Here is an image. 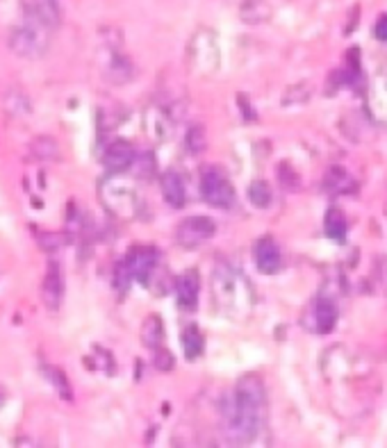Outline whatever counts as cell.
I'll list each match as a JSON object with an SVG mask.
<instances>
[{"mask_svg":"<svg viewBox=\"0 0 387 448\" xmlns=\"http://www.w3.org/2000/svg\"><path fill=\"white\" fill-rule=\"evenodd\" d=\"M264 383L255 373L244 376L235 387L233 405L228 409V430L237 442H251L264 421Z\"/></svg>","mask_w":387,"mask_h":448,"instance_id":"6da1fadb","label":"cell"},{"mask_svg":"<svg viewBox=\"0 0 387 448\" xmlns=\"http://www.w3.org/2000/svg\"><path fill=\"white\" fill-rule=\"evenodd\" d=\"M212 289H214V301L228 314H240V312L251 310L253 298L249 291V282L235 268H230L226 264L217 266L212 278Z\"/></svg>","mask_w":387,"mask_h":448,"instance_id":"7a4b0ae2","label":"cell"},{"mask_svg":"<svg viewBox=\"0 0 387 448\" xmlns=\"http://www.w3.org/2000/svg\"><path fill=\"white\" fill-rule=\"evenodd\" d=\"M50 32H53V30L48 25H43L41 21L25 17L23 23L12 30L10 46L14 53L21 57H41L48 48Z\"/></svg>","mask_w":387,"mask_h":448,"instance_id":"3957f363","label":"cell"},{"mask_svg":"<svg viewBox=\"0 0 387 448\" xmlns=\"http://www.w3.org/2000/svg\"><path fill=\"white\" fill-rule=\"evenodd\" d=\"M200 196H203L205 203L219 207V210H228V207L235 205L233 182L228 180V175L219 167H207L200 173Z\"/></svg>","mask_w":387,"mask_h":448,"instance_id":"277c9868","label":"cell"},{"mask_svg":"<svg viewBox=\"0 0 387 448\" xmlns=\"http://www.w3.org/2000/svg\"><path fill=\"white\" fill-rule=\"evenodd\" d=\"M214 233H217V226L210 216H187L176 230V242L182 248H198L207 239H212Z\"/></svg>","mask_w":387,"mask_h":448,"instance_id":"5b68a950","label":"cell"},{"mask_svg":"<svg viewBox=\"0 0 387 448\" xmlns=\"http://www.w3.org/2000/svg\"><path fill=\"white\" fill-rule=\"evenodd\" d=\"M160 264V255L153 246H141V248H135L125 259V268L132 278H137L141 285H148L155 273V268Z\"/></svg>","mask_w":387,"mask_h":448,"instance_id":"8992f818","label":"cell"},{"mask_svg":"<svg viewBox=\"0 0 387 448\" xmlns=\"http://www.w3.org/2000/svg\"><path fill=\"white\" fill-rule=\"evenodd\" d=\"M253 255H255V264H258L260 273L273 275L282 268V255H280V248L273 237L258 239L255 248H253Z\"/></svg>","mask_w":387,"mask_h":448,"instance_id":"52a82bcc","label":"cell"},{"mask_svg":"<svg viewBox=\"0 0 387 448\" xmlns=\"http://www.w3.org/2000/svg\"><path fill=\"white\" fill-rule=\"evenodd\" d=\"M41 296H43V303H46V308L50 312L59 310V305H62V298H64V280H62V268H59L57 262H50L48 264L46 278H43Z\"/></svg>","mask_w":387,"mask_h":448,"instance_id":"ba28073f","label":"cell"},{"mask_svg":"<svg viewBox=\"0 0 387 448\" xmlns=\"http://www.w3.org/2000/svg\"><path fill=\"white\" fill-rule=\"evenodd\" d=\"M135 160H137L135 151L125 141H114L105 151V155H103V164H105L109 173H123L125 169H130L135 164Z\"/></svg>","mask_w":387,"mask_h":448,"instance_id":"9c48e42d","label":"cell"},{"mask_svg":"<svg viewBox=\"0 0 387 448\" xmlns=\"http://www.w3.org/2000/svg\"><path fill=\"white\" fill-rule=\"evenodd\" d=\"M198 291H200V275L198 271H185L176 282V296L178 305L182 310H193L198 305Z\"/></svg>","mask_w":387,"mask_h":448,"instance_id":"30bf717a","label":"cell"},{"mask_svg":"<svg viewBox=\"0 0 387 448\" xmlns=\"http://www.w3.org/2000/svg\"><path fill=\"white\" fill-rule=\"evenodd\" d=\"M162 198L167 200V205L171 207H182L185 200H187V189H185L182 178L176 173V171H167L162 175Z\"/></svg>","mask_w":387,"mask_h":448,"instance_id":"8fae6325","label":"cell"},{"mask_svg":"<svg viewBox=\"0 0 387 448\" xmlns=\"http://www.w3.org/2000/svg\"><path fill=\"white\" fill-rule=\"evenodd\" d=\"M315 321H317V332L328 334L335 328V323H337V308H335V303L328 301V298H319Z\"/></svg>","mask_w":387,"mask_h":448,"instance_id":"7c38bea8","label":"cell"},{"mask_svg":"<svg viewBox=\"0 0 387 448\" xmlns=\"http://www.w3.org/2000/svg\"><path fill=\"white\" fill-rule=\"evenodd\" d=\"M182 350H185V357L187 360H198L205 350V339H203V332H200L198 326H187L182 332Z\"/></svg>","mask_w":387,"mask_h":448,"instance_id":"4fadbf2b","label":"cell"},{"mask_svg":"<svg viewBox=\"0 0 387 448\" xmlns=\"http://www.w3.org/2000/svg\"><path fill=\"white\" fill-rule=\"evenodd\" d=\"M162 339H165V323H162V319L158 314H151L144 321V326H141V341H144L146 348L155 350L160 348Z\"/></svg>","mask_w":387,"mask_h":448,"instance_id":"5bb4252c","label":"cell"},{"mask_svg":"<svg viewBox=\"0 0 387 448\" xmlns=\"http://www.w3.org/2000/svg\"><path fill=\"white\" fill-rule=\"evenodd\" d=\"M324 230L331 239H337V242H342V239L346 237V216H344V212L337 210V207H331V210L326 212Z\"/></svg>","mask_w":387,"mask_h":448,"instance_id":"9a60e30c","label":"cell"},{"mask_svg":"<svg viewBox=\"0 0 387 448\" xmlns=\"http://www.w3.org/2000/svg\"><path fill=\"white\" fill-rule=\"evenodd\" d=\"M326 189L328 191H355V182L351 180V175L346 173L344 169H339V167H333L328 171V175H326Z\"/></svg>","mask_w":387,"mask_h":448,"instance_id":"2e32d148","label":"cell"},{"mask_svg":"<svg viewBox=\"0 0 387 448\" xmlns=\"http://www.w3.org/2000/svg\"><path fill=\"white\" fill-rule=\"evenodd\" d=\"M271 14L269 5L262 3V0H247L242 7V19L249 21V23H260Z\"/></svg>","mask_w":387,"mask_h":448,"instance_id":"e0dca14e","label":"cell"},{"mask_svg":"<svg viewBox=\"0 0 387 448\" xmlns=\"http://www.w3.org/2000/svg\"><path fill=\"white\" fill-rule=\"evenodd\" d=\"M249 200L255 207H266L271 203V186L264 180H253L249 186Z\"/></svg>","mask_w":387,"mask_h":448,"instance_id":"ac0fdd59","label":"cell"},{"mask_svg":"<svg viewBox=\"0 0 387 448\" xmlns=\"http://www.w3.org/2000/svg\"><path fill=\"white\" fill-rule=\"evenodd\" d=\"M278 180L289 191H296V186H299V175H296V171L289 164H280L278 167Z\"/></svg>","mask_w":387,"mask_h":448,"instance_id":"d6986e66","label":"cell"},{"mask_svg":"<svg viewBox=\"0 0 387 448\" xmlns=\"http://www.w3.org/2000/svg\"><path fill=\"white\" fill-rule=\"evenodd\" d=\"M187 148L191 153H200L205 148V130L196 125V128H191L189 134H187Z\"/></svg>","mask_w":387,"mask_h":448,"instance_id":"ffe728a7","label":"cell"},{"mask_svg":"<svg viewBox=\"0 0 387 448\" xmlns=\"http://www.w3.org/2000/svg\"><path fill=\"white\" fill-rule=\"evenodd\" d=\"M48 376H50V380H53V385H55V390L62 394V398H66L69 401L71 398V387H69V383H66V378H64V373L59 371V369H48Z\"/></svg>","mask_w":387,"mask_h":448,"instance_id":"44dd1931","label":"cell"},{"mask_svg":"<svg viewBox=\"0 0 387 448\" xmlns=\"http://www.w3.org/2000/svg\"><path fill=\"white\" fill-rule=\"evenodd\" d=\"M155 367L160 371H171L174 369V355L167 348H155Z\"/></svg>","mask_w":387,"mask_h":448,"instance_id":"7402d4cb","label":"cell"},{"mask_svg":"<svg viewBox=\"0 0 387 448\" xmlns=\"http://www.w3.org/2000/svg\"><path fill=\"white\" fill-rule=\"evenodd\" d=\"M374 36L378 41H387V17L378 19V23L374 25Z\"/></svg>","mask_w":387,"mask_h":448,"instance_id":"603a6c76","label":"cell"}]
</instances>
